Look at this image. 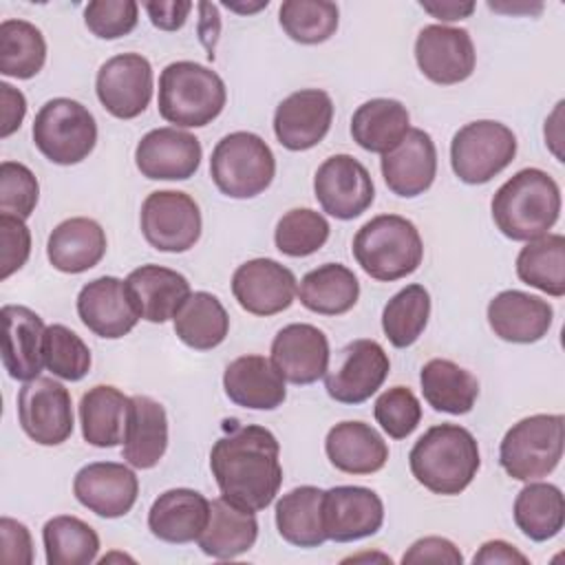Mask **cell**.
<instances>
[{"mask_svg":"<svg viewBox=\"0 0 565 565\" xmlns=\"http://www.w3.org/2000/svg\"><path fill=\"white\" fill-rule=\"evenodd\" d=\"M210 519V501L190 488H172L161 492L148 512L152 536L166 543L183 545L201 536Z\"/></svg>","mask_w":565,"mask_h":565,"instance_id":"4316f807","label":"cell"},{"mask_svg":"<svg viewBox=\"0 0 565 565\" xmlns=\"http://www.w3.org/2000/svg\"><path fill=\"white\" fill-rule=\"evenodd\" d=\"M132 397L110 384L88 388L79 399L82 437L95 448H113L124 444Z\"/></svg>","mask_w":565,"mask_h":565,"instance_id":"1f68e13d","label":"cell"},{"mask_svg":"<svg viewBox=\"0 0 565 565\" xmlns=\"http://www.w3.org/2000/svg\"><path fill=\"white\" fill-rule=\"evenodd\" d=\"M516 154L514 132L494 119L461 126L450 141V166L459 181L481 185L503 172Z\"/></svg>","mask_w":565,"mask_h":565,"instance_id":"9c48e42d","label":"cell"},{"mask_svg":"<svg viewBox=\"0 0 565 565\" xmlns=\"http://www.w3.org/2000/svg\"><path fill=\"white\" fill-rule=\"evenodd\" d=\"M402 563H448L461 565L463 556L459 547L444 536H424L415 541L402 556Z\"/></svg>","mask_w":565,"mask_h":565,"instance_id":"f5cc1de1","label":"cell"},{"mask_svg":"<svg viewBox=\"0 0 565 565\" xmlns=\"http://www.w3.org/2000/svg\"><path fill=\"white\" fill-rule=\"evenodd\" d=\"M415 60L424 77L435 84L450 86L472 75L477 53L466 29L428 24L415 40Z\"/></svg>","mask_w":565,"mask_h":565,"instance_id":"9a60e30c","label":"cell"},{"mask_svg":"<svg viewBox=\"0 0 565 565\" xmlns=\"http://www.w3.org/2000/svg\"><path fill=\"white\" fill-rule=\"evenodd\" d=\"M422 395L439 413L466 415L479 397V380L452 360L435 358L422 366Z\"/></svg>","mask_w":565,"mask_h":565,"instance_id":"e575fe53","label":"cell"},{"mask_svg":"<svg viewBox=\"0 0 565 565\" xmlns=\"http://www.w3.org/2000/svg\"><path fill=\"white\" fill-rule=\"evenodd\" d=\"M353 256L371 278L393 282L422 265L424 243L413 221L399 214H380L353 236Z\"/></svg>","mask_w":565,"mask_h":565,"instance_id":"5b68a950","label":"cell"},{"mask_svg":"<svg viewBox=\"0 0 565 565\" xmlns=\"http://www.w3.org/2000/svg\"><path fill=\"white\" fill-rule=\"evenodd\" d=\"M565 419L563 415H530L516 422L501 439L499 463L516 481L547 477L563 457Z\"/></svg>","mask_w":565,"mask_h":565,"instance_id":"52a82bcc","label":"cell"},{"mask_svg":"<svg viewBox=\"0 0 565 565\" xmlns=\"http://www.w3.org/2000/svg\"><path fill=\"white\" fill-rule=\"evenodd\" d=\"M18 419L29 439L60 446L73 435V402L64 384L53 377L24 382L18 393Z\"/></svg>","mask_w":565,"mask_h":565,"instance_id":"8fae6325","label":"cell"},{"mask_svg":"<svg viewBox=\"0 0 565 565\" xmlns=\"http://www.w3.org/2000/svg\"><path fill=\"white\" fill-rule=\"evenodd\" d=\"M73 494L97 516L119 519L132 510L139 494V479L124 463L95 461L77 470Z\"/></svg>","mask_w":565,"mask_h":565,"instance_id":"ffe728a7","label":"cell"},{"mask_svg":"<svg viewBox=\"0 0 565 565\" xmlns=\"http://www.w3.org/2000/svg\"><path fill=\"white\" fill-rule=\"evenodd\" d=\"M143 9L148 11L152 26L161 31H177L185 24L192 11V2L190 0H152V2H143Z\"/></svg>","mask_w":565,"mask_h":565,"instance_id":"db71d44e","label":"cell"},{"mask_svg":"<svg viewBox=\"0 0 565 565\" xmlns=\"http://www.w3.org/2000/svg\"><path fill=\"white\" fill-rule=\"evenodd\" d=\"M514 523L516 527L536 543L554 539L565 523L563 492L554 483L534 481L521 488L514 499Z\"/></svg>","mask_w":565,"mask_h":565,"instance_id":"f35d334b","label":"cell"},{"mask_svg":"<svg viewBox=\"0 0 565 565\" xmlns=\"http://www.w3.org/2000/svg\"><path fill=\"white\" fill-rule=\"evenodd\" d=\"M419 4L426 13H430L433 18H437L441 22L463 20L475 11L472 0H422Z\"/></svg>","mask_w":565,"mask_h":565,"instance_id":"6f0895ef","label":"cell"},{"mask_svg":"<svg viewBox=\"0 0 565 565\" xmlns=\"http://www.w3.org/2000/svg\"><path fill=\"white\" fill-rule=\"evenodd\" d=\"M172 320L177 338L196 351L218 347L230 331V316L223 302L210 291L190 294Z\"/></svg>","mask_w":565,"mask_h":565,"instance_id":"74e56055","label":"cell"},{"mask_svg":"<svg viewBox=\"0 0 565 565\" xmlns=\"http://www.w3.org/2000/svg\"><path fill=\"white\" fill-rule=\"evenodd\" d=\"M472 563L475 565H492V563H505V565L521 563V565H527L530 558L523 552H519L514 545H510L508 541L494 539V541H486L479 547V552L472 556Z\"/></svg>","mask_w":565,"mask_h":565,"instance_id":"9f6ffc18","label":"cell"},{"mask_svg":"<svg viewBox=\"0 0 565 565\" xmlns=\"http://www.w3.org/2000/svg\"><path fill=\"white\" fill-rule=\"evenodd\" d=\"M327 218L311 207H294L280 216L274 230L276 249L291 258L316 254L329 238Z\"/></svg>","mask_w":565,"mask_h":565,"instance_id":"f6af8a7d","label":"cell"},{"mask_svg":"<svg viewBox=\"0 0 565 565\" xmlns=\"http://www.w3.org/2000/svg\"><path fill=\"white\" fill-rule=\"evenodd\" d=\"M329 461L347 475H373L388 461L384 437L364 422H340L324 439Z\"/></svg>","mask_w":565,"mask_h":565,"instance_id":"f546056e","label":"cell"},{"mask_svg":"<svg viewBox=\"0 0 565 565\" xmlns=\"http://www.w3.org/2000/svg\"><path fill=\"white\" fill-rule=\"evenodd\" d=\"M210 174L225 196L252 199L271 185L276 159L265 139L247 130H236L214 146Z\"/></svg>","mask_w":565,"mask_h":565,"instance_id":"8992f818","label":"cell"},{"mask_svg":"<svg viewBox=\"0 0 565 565\" xmlns=\"http://www.w3.org/2000/svg\"><path fill=\"white\" fill-rule=\"evenodd\" d=\"M278 20L294 42L320 44L335 33L340 11L338 4L329 0H285Z\"/></svg>","mask_w":565,"mask_h":565,"instance_id":"ee69618b","label":"cell"},{"mask_svg":"<svg viewBox=\"0 0 565 565\" xmlns=\"http://www.w3.org/2000/svg\"><path fill=\"white\" fill-rule=\"evenodd\" d=\"M0 558L9 565L33 563V541L24 523L2 516L0 519Z\"/></svg>","mask_w":565,"mask_h":565,"instance_id":"816d5d0a","label":"cell"},{"mask_svg":"<svg viewBox=\"0 0 565 565\" xmlns=\"http://www.w3.org/2000/svg\"><path fill=\"white\" fill-rule=\"evenodd\" d=\"M126 287L139 318L154 324L174 318L192 294L183 274L152 263L132 269L126 278Z\"/></svg>","mask_w":565,"mask_h":565,"instance_id":"d4e9b609","label":"cell"},{"mask_svg":"<svg viewBox=\"0 0 565 565\" xmlns=\"http://www.w3.org/2000/svg\"><path fill=\"white\" fill-rule=\"evenodd\" d=\"M227 90L221 75L199 62L179 60L159 75V115L181 128L212 124L225 108Z\"/></svg>","mask_w":565,"mask_h":565,"instance_id":"277c9868","label":"cell"},{"mask_svg":"<svg viewBox=\"0 0 565 565\" xmlns=\"http://www.w3.org/2000/svg\"><path fill=\"white\" fill-rule=\"evenodd\" d=\"M488 7L492 11H503V13H519V11H527V13H539L543 9V4H494V2H488Z\"/></svg>","mask_w":565,"mask_h":565,"instance_id":"91938a15","label":"cell"},{"mask_svg":"<svg viewBox=\"0 0 565 565\" xmlns=\"http://www.w3.org/2000/svg\"><path fill=\"white\" fill-rule=\"evenodd\" d=\"M139 20V4L135 0H93L84 9L88 31L102 40H117L128 35Z\"/></svg>","mask_w":565,"mask_h":565,"instance_id":"681fc988","label":"cell"},{"mask_svg":"<svg viewBox=\"0 0 565 565\" xmlns=\"http://www.w3.org/2000/svg\"><path fill=\"white\" fill-rule=\"evenodd\" d=\"M42 360L55 377L79 382L90 369V349L73 329L51 324L44 331Z\"/></svg>","mask_w":565,"mask_h":565,"instance_id":"bcb514c9","label":"cell"},{"mask_svg":"<svg viewBox=\"0 0 565 565\" xmlns=\"http://www.w3.org/2000/svg\"><path fill=\"white\" fill-rule=\"evenodd\" d=\"M40 185L35 174L18 161L0 163V214L29 218L38 205Z\"/></svg>","mask_w":565,"mask_h":565,"instance_id":"c3c4849f","label":"cell"},{"mask_svg":"<svg viewBox=\"0 0 565 565\" xmlns=\"http://www.w3.org/2000/svg\"><path fill=\"white\" fill-rule=\"evenodd\" d=\"M0 104H2L0 137L7 139L9 135H13L22 126V119L26 115V99L18 88L2 82L0 84Z\"/></svg>","mask_w":565,"mask_h":565,"instance_id":"11a10c76","label":"cell"},{"mask_svg":"<svg viewBox=\"0 0 565 565\" xmlns=\"http://www.w3.org/2000/svg\"><path fill=\"white\" fill-rule=\"evenodd\" d=\"M408 466L413 477L435 494L452 497L463 492L481 466L475 435L459 424L430 426L411 448Z\"/></svg>","mask_w":565,"mask_h":565,"instance_id":"7a4b0ae2","label":"cell"},{"mask_svg":"<svg viewBox=\"0 0 565 565\" xmlns=\"http://www.w3.org/2000/svg\"><path fill=\"white\" fill-rule=\"evenodd\" d=\"M322 488L300 486L276 501L278 534L296 547H318L327 539L322 525Z\"/></svg>","mask_w":565,"mask_h":565,"instance_id":"8d00e7d4","label":"cell"},{"mask_svg":"<svg viewBox=\"0 0 565 565\" xmlns=\"http://www.w3.org/2000/svg\"><path fill=\"white\" fill-rule=\"evenodd\" d=\"M296 294L300 305L313 313L342 316L355 307L360 282L342 263H324L302 276Z\"/></svg>","mask_w":565,"mask_h":565,"instance_id":"d590c367","label":"cell"},{"mask_svg":"<svg viewBox=\"0 0 565 565\" xmlns=\"http://www.w3.org/2000/svg\"><path fill=\"white\" fill-rule=\"evenodd\" d=\"M269 4V0H260V2H256V4H238V2H225V7L227 9H232V11H236V13H254V11H260V9H265Z\"/></svg>","mask_w":565,"mask_h":565,"instance_id":"94428289","label":"cell"},{"mask_svg":"<svg viewBox=\"0 0 565 565\" xmlns=\"http://www.w3.org/2000/svg\"><path fill=\"white\" fill-rule=\"evenodd\" d=\"M492 221L512 241H534L550 234L561 214V188L545 170L523 168L492 196Z\"/></svg>","mask_w":565,"mask_h":565,"instance_id":"3957f363","label":"cell"},{"mask_svg":"<svg viewBox=\"0 0 565 565\" xmlns=\"http://www.w3.org/2000/svg\"><path fill=\"white\" fill-rule=\"evenodd\" d=\"M373 415L388 437L406 439L422 422V404L408 386H391L375 399Z\"/></svg>","mask_w":565,"mask_h":565,"instance_id":"7dc6e473","label":"cell"},{"mask_svg":"<svg viewBox=\"0 0 565 565\" xmlns=\"http://www.w3.org/2000/svg\"><path fill=\"white\" fill-rule=\"evenodd\" d=\"M271 364L291 384H313L329 371V340L322 329L307 322L282 327L271 342Z\"/></svg>","mask_w":565,"mask_h":565,"instance_id":"7402d4cb","label":"cell"},{"mask_svg":"<svg viewBox=\"0 0 565 565\" xmlns=\"http://www.w3.org/2000/svg\"><path fill=\"white\" fill-rule=\"evenodd\" d=\"M411 130V115L397 99L375 97L355 108L351 117L353 141L377 154L393 150Z\"/></svg>","mask_w":565,"mask_h":565,"instance_id":"836d02e7","label":"cell"},{"mask_svg":"<svg viewBox=\"0 0 565 565\" xmlns=\"http://www.w3.org/2000/svg\"><path fill=\"white\" fill-rule=\"evenodd\" d=\"M232 424L210 450V470L221 497L252 512L265 510L282 483L280 444L265 426Z\"/></svg>","mask_w":565,"mask_h":565,"instance_id":"6da1fadb","label":"cell"},{"mask_svg":"<svg viewBox=\"0 0 565 565\" xmlns=\"http://www.w3.org/2000/svg\"><path fill=\"white\" fill-rule=\"evenodd\" d=\"M391 371L386 351L375 340H353L340 351L338 364L327 371L324 388L340 404H362L384 384Z\"/></svg>","mask_w":565,"mask_h":565,"instance_id":"5bb4252c","label":"cell"},{"mask_svg":"<svg viewBox=\"0 0 565 565\" xmlns=\"http://www.w3.org/2000/svg\"><path fill=\"white\" fill-rule=\"evenodd\" d=\"M35 148L57 166L84 161L97 143V124L90 110L68 97L49 99L33 119Z\"/></svg>","mask_w":565,"mask_h":565,"instance_id":"ba28073f","label":"cell"},{"mask_svg":"<svg viewBox=\"0 0 565 565\" xmlns=\"http://www.w3.org/2000/svg\"><path fill=\"white\" fill-rule=\"evenodd\" d=\"M141 234L159 252L181 254L201 238L199 203L179 190H157L141 203Z\"/></svg>","mask_w":565,"mask_h":565,"instance_id":"30bf717a","label":"cell"},{"mask_svg":"<svg viewBox=\"0 0 565 565\" xmlns=\"http://www.w3.org/2000/svg\"><path fill=\"white\" fill-rule=\"evenodd\" d=\"M168 448V415L166 408L148 397L132 395L128 430L124 439V459L139 470L154 468Z\"/></svg>","mask_w":565,"mask_h":565,"instance_id":"d6a6232c","label":"cell"},{"mask_svg":"<svg viewBox=\"0 0 565 565\" xmlns=\"http://www.w3.org/2000/svg\"><path fill=\"white\" fill-rule=\"evenodd\" d=\"M386 188L404 199L424 194L437 174V148L422 128H411L406 137L380 161Z\"/></svg>","mask_w":565,"mask_h":565,"instance_id":"603a6c76","label":"cell"},{"mask_svg":"<svg viewBox=\"0 0 565 565\" xmlns=\"http://www.w3.org/2000/svg\"><path fill=\"white\" fill-rule=\"evenodd\" d=\"M384 523L380 494L364 486H335L322 494V525L329 541L351 543L373 536Z\"/></svg>","mask_w":565,"mask_h":565,"instance_id":"2e32d148","label":"cell"},{"mask_svg":"<svg viewBox=\"0 0 565 565\" xmlns=\"http://www.w3.org/2000/svg\"><path fill=\"white\" fill-rule=\"evenodd\" d=\"M430 318V294L424 285H406L382 311V329L397 349L411 347L426 329Z\"/></svg>","mask_w":565,"mask_h":565,"instance_id":"7bdbcfd3","label":"cell"},{"mask_svg":"<svg viewBox=\"0 0 565 565\" xmlns=\"http://www.w3.org/2000/svg\"><path fill=\"white\" fill-rule=\"evenodd\" d=\"M296 291V276L274 258H252L238 265L232 276L236 302L254 316H274L289 309Z\"/></svg>","mask_w":565,"mask_h":565,"instance_id":"ac0fdd59","label":"cell"},{"mask_svg":"<svg viewBox=\"0 0 565 565\" xmlns=\"http://www.w3.org/2000/svg\"><path fill=\"white\" fill-rule=\"evenodd\" d=\"M0 278L18 271L31 254V232L26 223L11 214H0Z\"/></svg>","mask_w":565,"mask_h":565,"instance_id":"f907efd6","label":"cell"},{"mask_svg":"<svg viewBox=\"0 0 565 565\" xmlns=\"http://www.w3.org/2000/svg\"><path fill=\"white\" fill-rule=\"evenodd\" d=\"M225 395L243 408L274 411L285 397V380L263 355H241L232 360L223 373Z\"/></svg>","mask_w":565,"mask_h":565,"instance_id":"83f0119b","label":"cell"},{"mask_svg":"<svg viewBox=\"0 0 565 565\" xmlns=\"http://www.w3.org/2000/svg\"><path fill=\"white\" fill-rule=\"evenodd\" d=\"M313 194L329 216L351 221L371 207L375 185L369 170L355 157L333 154L316 170Z\"/></svg>","mask_w":565,"mask_h":565,"instance_id":"7c38bea8","label":"cell"},{"mask_svg":"<svg viewBox=\"0 0 565 565\" xmlns=\"http://www.w3.org/2000/svg\"><path fill=\"white\" fill-rule=\"evenodd\" d=\"M201 157V141L172 126L146 132L135 148L137 170L152 181H185L199 170Z\"/></svg>","mask_w":565,"mask_h":565,"instance_id":"e0dca14e","label":"cell"},{"mask_svg":"<svg viewBox=\"0 0 565 565\" xmlns=\"http://www.w3.org/2000/svg\"><path fill=\"white\" fill-rule=\"evenodd\" d=\"M106 254V232L88 216H73L53 227L46 241L49 263L64 274H82Z\"/></svg>","mask_w":565,"mask_h":565,"instance_id":"f1b7e54d","label":"cell"},{"mask_svg":"<svg viewBox=\"0 0 565 565\" xmlns=\"http://www.w3.org/2000/svg\"><path fill=\"white\" fill-rule=\"evenodd\" d=\"M152 66L139 53L106 60L95 79L97 99L117 119L139 117L152 99Z\"/></svg>","mask_w":565,"mask_h":565,"instance_id":"4fadbf2b","label":"cell"},{"mask_svg":"<svg viewBox=\"0 0 565 565\" xmlns=\"http://www.w3.org/2000/svg\"><path fill=\"white\" fill-rule=\"evenodd\" d=\"M2 366L9 377L29 382L40 377L44 366L42 342H44V322L42 318L22 305L2 307Z\"/></svg>","mask_w":565,"mask_h":565,"instance_id":"484cf974","label":"cell"},{"mask_svg":"<svg viewBox=\"0 0 565 565\" xmlns=\"http://www.w3.org/2000/svg\"><path fill=\"white\" fill-rule=\"evenodd\" d=\"M516 276L547 296H565V236L545 234L527 241L516 256Z\"/></svg>","mask_w":565,"mask_h":565,"instance_id":"ab89813d","label":"cell"},{"mask_svg":"<svg viewBox=\"0 0 565 565\" xmlns=\"http://www.w3.org/2000/svg\"><path fill=\"white\" fill-rule=\"evenodd\" d=\"M333 121V102L320 88H302L285 97L274 113V132L282 148L302 152L318 146Z\"/></svg>","mask_w":565,"mask_h":565,"instance_id":"d6986e66","label":"cell"},{"mask_svg":"<svg viewBox=\"0 0 565 565\" xmlns=\"http://www.w3.org/2000/svg\"><path fill=\"white\" fill-rule=\"evenodd\" d=\"M554 309L547 300L519 289L497 294L488 305V324L497 338L514 344H532L547 335Z\"/></svg>","mask_w":565,"mask_h":565,"instance_id":"cb8c5ba5","label":"cell"},{"mask_svg":"<svg viewBox=\"0 0 565 565\" xmlns=\"http://www.w3.org/2000/svg\"><path fill=\"white\" fill-rule=\"evenodd\" d=\"M46 62V40L26 20H2L0 24V73L31 79Z\"/></svg>","mask_w":565,"mask_h":565,"instance_id":"60d3db41","label":"cell"},{"mask_svg":"<svg viewBox=\"0 0 565 565\" xmlns=\"http://www.w3.org/2000/svg\"><path fill=\"white\" fill-rule=\"evenodd\" d=\"M563 102H558L556 104V108H554V113L545 119V143L550 146V150L554 152V157L558 159V161H563V152H561V148H558V143L563 141V132H561V115H563Z\"/></svg>","mask_w":565,"mask_h":565,"instance_id":"680465c9","label":"cell"},{"mask_svg":"<svg viewBox=\"0 0 565 565\" xmlns=\"http://www.w3.org/2000/svg\"><path fill=\"white\" fill-rule=\"evenodd\" d=\"M258 539V521L252 510L232 503L225 497L210 501V519L196 539L203 554L227 561L245 554Z\"/></svg>","mask_w":565,"mask_h":565,"instance_id":"4dcf8cb0","label":"cell"},{"mask_svg":"<svg viewBox=\"0 0 565 565\" xmlns=\"http://www.w3.org/2000/svg\"><path fill=\"white\" fill-rule=\"evenodd\" d=\"M77 316L88 331L106 340L124 338L139 322L126 280L115 276H99L79 289Z\"/></svg>","mask_w":565,"mask_h":565,"instance_id":"44dd1931","label":"cell"},{"mask_svg":"<svg viewBox=\"0 0 565 565\" xmlns=\"http://www.w3.org/2000/svg\"><path fill=\"white\" fill-rule=\"evenodd\" d=\"M42 541L49 565H88L99 552L97 532L71 514L49 519L42 527Z\"/></svg>","mask_w":565,"mask_h":565,"instance_id":"b9f144b4","label":"cell"}]
</instances>
